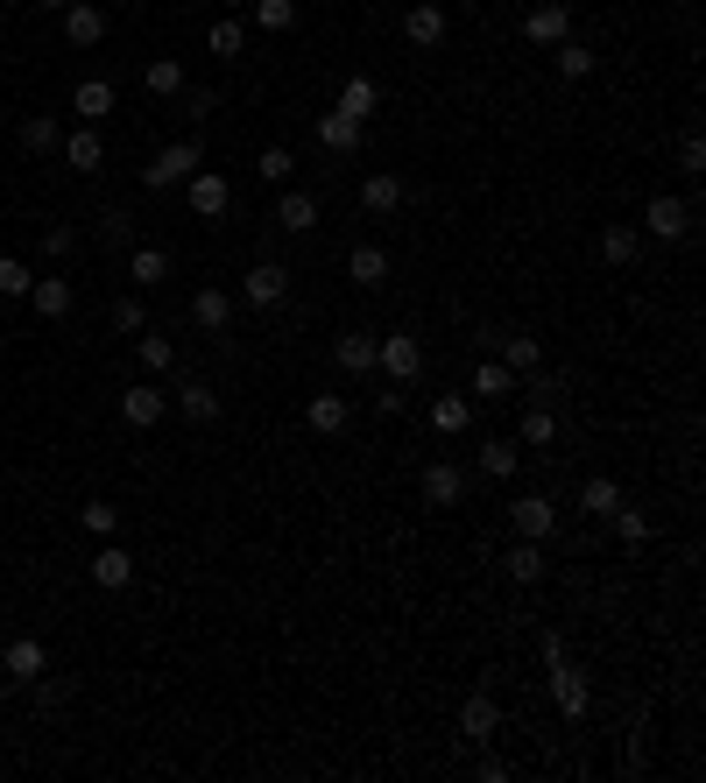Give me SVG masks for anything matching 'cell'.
<instances>
[{
  "instance_id": "cell-1",
  "label": "cell",
  "mask_w": 706,
  "mask_h": 783,
  "mask_svg": "<svg viewBox=\"0 0 706 783\" xmlns=\"http://www.w3.org/2000/svg\"><path fill=\"white\" fill-rule=\"evenodd\" d=\"M374 374H388L396 388H410L424 374V339L417 333H382L374 339Z\"/></svg>"
},
{
  "instance_id": "cell-2",
  "label": "cell",
  "mask_w": 706,
  "mask_h": 783,
  "mask_svg": "<svg viewBox=\"0 0 706 783\" xmlns=\"http://www.w3.org/2000/svg\"><path fill=\"white\" fill-rule=\"evenodd\" d=\"M191 170H199V142H170V148H156V156H148L142 184H148V191H170V184H184Z\"/></svg>"
},
{
  "instance_id": "cell-3",
  "label": "cell",
  "mask_w": 706,
  "mask_h": 783,
  "mask_svg": "<svg viewBox=\"0 0 706 783\" xmlns=\"http://www.w3.org/2000/svg\"><path fill=\"white\" fill-rule=\"evenodd\" d=\"M184 198H191V213H199V219H227L234 213V184L219 170H191L184 177Z\"/></svg>"
},
{
  "instance_id": "cell-4",
  "label": "cell",
  "mask_w": 706,
  "mask_h": 783,
  "mask_svg": "<svg viewBox=\"0 0 706 783\" xmlns=\"http://www.w3.org/2000/svg\"><path fill=\"white\" fill-rule=\"evenodd\" d=\"M508 522H516V537H537V544H551V530H559V508H551V494H516V502H508Z\"/></svg>"
},
{
  "instance_id": "cell-5",
  "label": "cell",
  "mask_w": 706,
  "mask_h": 783,
  "mask_svg": "<svg viewBox=\"0 0 706 783\" xmlns=\"http://www.w3.org/2000/svg\"><path fill=\"white\" fill-rule=\"evenodd\" d=\"M240 297H248L254 311L283 304V297H290V268H283V262H254L248 276H240Z\"/></svg>"
},
{
  "instance_id": "cell-6",
  "label": "cell",
  "mask_w": 706,
  "mask_h": 783,
  "mask_svg": "<svg viewBox=\"0 0 706 783\" xmlns=\"http://www.w3.org/2000/svg\"><path fill=\"white\" fill-rule=\"evenodd\" d=\"M445 28H453V22H445V8H439V0H417V8L403 14V43H410V50H439V43H445Z\"/></svg>"
},
{
  "instance_id": "cell-7",
  "label": "cell",
  "mask_w": 706,
  "mask_h": 783,
  "mask_svg": "<svg viewBox=\"0 0 706 783\" xmlns=\"http://www.w3.org/2000/svg\"><path fill=\"white\" fill-rule=\"evenodd\" d=\"M643 226H650L657 240H685V233H693V205H685V198H665V191H657V198L643 205Z\"/></svg>"
},
{
  "instance_id": "cell-8",
  "label": "cell",
  "mask_w": 706,
  "mask_h": 783,
  "mask_svg": "<svg viewBox=\"0 0 706 783\" xmlns=\"http://www.w3.org/2000/svg\"><path fill=\"white\" fill-rule=\"evenodd\" d=\"M523 36H530L537 50H559V43L573 36V8H559V0H551V8H530L523 14Z\"/></svg>"
},
{
  "instance_id": "cell-9",
  "label": "cell",
  "mask_w": 706,
  "mask_h": 783,
  "mask_svg": "<svg viewBox=\"0 0 706 783\" xmlns=\"http://www.w3.org/2000/svg\"><path fill=\"white\" fill-rule=\"evenodd\" d=\"M502 571H508V579H516V586H537V579H545V571H551V551L537 544V537H516V544L502 551Z\"/></svg>"
},
{
  "instance_id": "cell-10",
  "label": "cell",
  "mask_w": 706,
  "mask_h": 783,
  "mask_svg": "<svg viewBox=\"0 0 706 783\" xmlns=\"http://www.w3.org/2000/svg\"><path fill=\"white\" fill-rule=\"evenodd\" d=\"M99 36H107V8H99V0H71L64 8V43L71 50H93Z\"/></svg>"
},
{
  "instance_id": "cell-11",
  "label": "cell",
  "mask_w": 706,
  "mask_h": 783,
  "mask_svg": "<svg viewBox=\"0 0 706 783\" xmlns=\"http://www.w3.org/2000/svg\"><path fill=\"white\" fill-rule=\"evenodd\" d=\"M494 727H502V706H494V691H474V699L459 706V734H467L474 748H488Z\"/></svg>"
},
{
  "instance_id": "cell-12",
  "label": "cell",
  "mask_w": 706,
  "mask_h": 783,
  "mask_svg": "<svg viewBox=\"0 0 706 783\" xmlns=\"http://www.w3.org/2000/svg\"><path fill=\"white\" fill-rule=\"evenodd\" d=\"M28 304H36V318H43V325H57V318H71L79 290H71L64 276H43V282H28Z\"/></svg>"
},
{
  "instance_id": "cell-13",
  "label": "cell",
  "mask_w": 706,
  "mask_h": 783,
  "mask_svg": "<svg viewBox=\"0 0 706 783\" xmlns=\"http://www.w3.org/2000/svg\"><path fill=\"white\" fill-rule=\"evenodd\" d=\"M551 699H559L565 720H587V677L565 664V656H551Z\"/></svg>"
},
{
  "instance_id": "cell-14",
  "label": "cell",
  "mask_w": 706,
  "mask_h": 783,
  "mask_svg": "<svg viewBox=\"0 0 706 783\" xmlns=\"http://www.w3.org/2000/svg\"><path fill=\"white\" fill-rule=\"evenodd\" d=\"M0 671L22 677V685H36V677L50 671V650H43L36 636H14V642H8V656H0Z\"/></svg>"
},
{
  "instance_id": "cell-15",
  "label": "cell",
  "mask_w": 706,
  "mask_h": 783,
  "mask_svg": "<svg viewBox=\"0 0 706 783\" xmlns=\"http://www.w3.org/2000/svg\"><path fill=\"white\" fill-rule=\"evenodd\" d=\"M163 410H170V396H163L156 382H142V388H128L120 396V417H128L134 431H148V424H163Z\"/></svg>"
},
{
  "instance_id": "cell-16",
  "label": "cell",
  "mask_w": 706,
  "mask_h": 783,
  "mask_svg": "<svg viewBox=\"0 0 706 783\" xmlns=\"http://www.w3.org/2000/svg\"><path fill=\"white\" fill-rule=\"evenodd\" d=\"M304 424L319 431V438H339V431L354 424V410H347V396H311L304 402Z\"/></svg>"
},
{
  "instance_id": "cell-17",
  "label": "cell",
  "mask_w": 706,
  "mask_h": 783,
  "mask_svg": "<svg viewBox=\"0 0 706 783\" xmlns=\"http://www.w3.org/2000/svg\"><path fill=\"white\" fill-rule=\"evenodd\" d=\"M459 494H467V473H459V466H424V502L431 508H459Z\"/></svg>"
},
{
  "instance_id": "cell-18",
  "label": "cell",
  "mask_w": 706,
  "mask_h": 783,
  "mask_svg": "<svg viewBox=\"0 0 706 783\" xmlns=\"http://www.w3.org/2000/svg\"><path fill=\"white\" fill-rule=\"evenodd\" d=\"M347 276L360 282V290H382V282H388V248H374V240H360V248L347 254Z\"/></svg>"
},
{
  "instance_id": "cell-19",
  "label": "cell",
  "mask_w": 706,
  "mask_h": 783,
  "mask_svg": "<svg viewBox=\"0 0 706 783\" xmlns=\"http://www.w3.org/2000/svg\"><path fill=\"white\" fill-rule=\"evenodd\" d=\"M494 360L516 368V374H537V368H545V346H537L530 333H502V339H494Z\"/></svg>"
},
{
  "instance_id": "cell-20",
  "label": "cell",
  "mask_w": 706,
  "mask_h": 783,
  "mask_svg": "<svg viewBox=\"0 0 706 783\" xmlns=\"http://www.w3.org/2000/svg\"><path fill=\"white\" fill-rule=\"evenodd\" d=\"M311 134H319L325 156H354V148H360V120H347V113H319V128H311Z\"/></svg>"
},
{
  "instance_id": "cell-21",
  "label": "cell",
  "mask_w": 706,
  "mask_h": 783,
  "mask_svg": "<svg viewBox=\"0 0 706 783\" xmlns=\"http://www.w3.org/2000/svg\"><path fill=\"white\" fill-rule=\"evenodd\" d=\"M374 107H382V85H374V79H347V85H339V107H333V113H347V120L368 128Z\"/></svg>"
},
{
  "instance_id": "cell-22",
  "label": "cell",
  "mask_w": 706,
  "mask_h": 783,
  "mask_svg": "<svg viewBox=\"0 0 706 783\" xmlns=\"http://www.w3.org/2000/svg\"><path fill=\"white\" fill-rule=\"evenodd\" d=\"M467 424H474V396H439L431 402V431H439V438H467Z\"/></svg>"
},
{
  "instance_id": "cell-23",
  "label": "cell",
  "mask_w": 706,
  "mask_h": 783,
  "mask_svg": "<svg viewBox=\"0 0 706 783\" xmlns=\"http://www.w3.org/2000/svg\"><path fill=\"white\" fill-rule=\"evenodd\" d=\"M276 226L283 233H311V226H319V198H311V191H283L276 198Z\"/></svg>"
},
{
  "instance_id": "cell-24",
  "label": "cell",
  "mask_w": 706,
  "mask_h": 783,
  "mask_svg": "<svg viewBox=\"0 0 706 783\" xmlns=\"http://www.w3.org/2000/svg\"><path fill=\"white\" fill-rule=\"evenodd\" d=\"M64 162H71V170H107V142H99L93 120H85V128L64 142Z\"/></svg>"
},
{
  "instance_id": "cell-25",
  "label": "cell",
  "mask_w": 706,
  "mask_h": 783,
  "mask_svg": "<svg viewBox=\"0 0 706 783\" xmlns=\"http://www.w3.org/2000/svg\"><path fill=\"white\" fill-rule=\"evenodd\" d=\"M191 318H199L205 333L219 339V333L234 325V297H227V290H199V297H191Z\"/></svg>"
},
{
  "instance_id": "cell-26",
  "label": "cell",
  "mask_w": 706,
  "mask_h": 783,
  "mask_svg": "<svg viewBox=\"0 0 706 783\" xmlns=\"http://www.w3.org/2000/svg\"><path fill=\"white\" fill-rule=\"evenodd\" d=\"M134 579V558L120 544H99V558H93V586H107V593H120V586Z\"/></svg>"
},
{
  "instance_id": "cell-27",
  "label": "cell",
  "mask_w": 706,
  "mask_h": 783,
  "mask_svg": "<svg viewBox=\"0 0 706 783\" xmlns=\"http://www.w3.org/2000/svg\"><path fill=\"white\" fill-rule=\"evenodd\" d=\"M516 466H523V451L508 445V438H488V445L474 451V473H488V480H508Z\"/></svg>"
},
{
  "instance_id": "cell-28",
  "label": "cell",
  "mask_w": 706,
  "mask_h": 783,
  "mask_svg": "<svg viewBox=\"0 0 706 783\" xmlns=\"http://www.w3.org/2000/svg\"><path fill=\"white\" fill-rule=\"evenodd\" d=\"M71 113H79V120H93V128H99V120L113 113V85H107V79H85L79 93H71Z\"/></svg>"
},
{
  "instance_id": "cell-29",
  "label": "cell",
  "mask_w": 706,
  "mask_h": 783,
  "mask_svg": "<svg viewBox=\"0 0 706 783\" xmlns=\"http://www.w3.org/2000/svg\"><path fill=\"white\" fill-rule=\"evenodd\" d=\"M516 382H523V374H516V368H502L494 353L474 368V396H488V402H494V396H516Z\"/></svg>"
},
{
  "instance_id": "cell-30",
  "label": "cell",
  "mask_w": 706,
  "mask_h": 783,
  "mask_svg": "<svg viewBox=\"0 0 706 783\" xmlns=\"http://www.w3.org/2000/svg\"><path fill=\"white\" fill-rule=\"evenodd\" d=\"M142 85H148V99H184V64H177V57H156V64L142 71Z\"/></svg>"
},
{
  "instance_id": "cell-31",
  "label": "cell",
  "mask_w": 706,
  "mask_h": 783,
  "mask_svg": "<svg viewBox=\"0 0 706 783\" xmlns=\"http://www.w3.org/2000/svg\"><path fill=\"white\" fill-rule=\"evenodd\" d=\"M360 205H368V213H396V205H403V177L396 170H374L368 184H360Z\"/></svg>"
},
{
  "instance_id": "cell-32",
  "label": "cell",
  "mask_w": 706,
  "mask_h": 783,
  "mask_svg": "<svg viewBox=\"0 0 706 783\" xmlns=\"http://www.w3.org/2000/svg\"><path fill=\"white\" fill-rule=\"evenodd\" d=\"M333 360H339L347 374H374V333H339Z\"/></svg>"
},
{
  "instance_id": "cell-33",
  "label": "cell",
  "mask_w": 706,
  "mask_h": 783,
  "mask_svg": "<svg viewBox=\"0 0 706 783\" xmlns=\"http://www.w3.org/2000/svg\"><path fill=\"white\" fill-rule=\"evenodd\" d=\"M177 410H184L191 424H213V417H219V396H213V382H184V388H177Z\"/></svg>"
},
{
  "instance_id": "cell-34",
  "label": "cell",
  "mask_w": 706,
  "mask_h": 783,
  "mask_svg": "<svg viewBox=\"0 0 706 783\" xmlns=\"http://www.w3.org/2000/svg\"><path fill=\"white\" fill-rule=\"evenodd\" d=\"M579 508H587V516H600V522H608V516H614V508H622V487H614V480H608V473H594V480H587V487H579Z\"/></svg>"
},
{
  "instance_id": "cell-35",
  "label": "cell",
  "mask_w": 706,
  "mask_h": 783,
  "mask_svg": "<svg viewBox=\"0 0 706 783\" xmlns=\"http://www.w3.org/2000/svg\"><path fill=\"white\" fill-rule=\"evenodd\" d=\"M551 64H559V79H594V64H600V57L587 50V43H573V36H565L559 50H551Z\"/></svg>"
},
{
  "instance_id": "cell-36",
  "label": "cell",
  "mask_w": 706,
  "mask_h": 783,
  "mask_svg": "<svg viewBox=\"0 0 706 783\" xmlns=\"http://www.w3.org/2000/svg\"><path fill=\"white\" fill-rule=\"evenodd\" d=\"M134 360H142L148 374H170L177 368V346L163 339V333H142V339H134Z\"/></svg>"
},
{
  "instance_id": "cell-37",
  "label": "cell",
  "mask_w": 706,
  "mask_h": 783,
  "mask_svg": "<svg viewBox=\"0 0 706 783\" xmlns=\"http://www.w3.org/2000/svg\"><path fill=\"white\" fill-rule=\"evenodd\" d=\"M600 262H608V268L636 262V226H608V233H600Z\"/></svg>"
},
{
  "instance_id": "cell-38",
  "label": "cell",
  "mask_w": 706,
  "mask_h": 783,
  "mask_svg": "<svg viewBox=\"0 0 706 783\" xmlns=\"http://www.w3.org/2000/svg\"><path fill=\"white\" fill-rule=\"evenodd\" d=\"M57 142H64V134H57L50 113H28V120H22V148H28V156H50Z\"/></svg>"
},
{
  "instance_id": "cell-39",
  "label": "cell",
  "mask_w": 706,
  "mask_h": 783,
  "mask_svg": "<svg viewBox=\"0 0 706 783\" xmlns=\"http://www.w3.org/2000/svg\"><path fill=\"white\" fill-rule=\"evenodd\" d=\"M559 438V417H551V402H530L523 410V445H551Z\"/></svg>"
},
{
  "instance_id": "cell-40",
  "label": "cell",
  "mask_w": 706,
  "mask_h": 783,
  "mask_svg": "<svg viewBox=\"0 0 706 783\" xmlns=\"http://www.w3.org/2000/svg\"><path fill=\"white\" fill-rule=\"evenodd\" d=\"M254 28H268V36L297 28V0H254Z\"/></svg>"
},
{
  "instance_id": "cell-41",
  "label": "cell",
  "mask_w": 706,
  "mask_h": 783,
  "mask_svg": "<svg viewBox=\"0 0 706 783\" xmlns=\"http://www.w3.org/2000/svg\"><path fill=\"white\" fill-rule=\"evenodd\" d=\"M128 276L134 282H163V276H170V254H163V248H134L128 254Z\"/></svg>"
},
{
  "instance_id": "cell-42",
  "label": "cell",
  "mask_w": 706,
  "mask_h": 783,
  "mask_svg": "<svg viewBox=\"0 0 706 783\" xmlns=\"http://www.w3.org/2000/svg\"><path fill=\"white\" fill-rule=\"evenodd\" d=\"M254 170H262V184H290V177H297V156H290V148H262V162H254Z\"/></svg>"
},
{
  "instance_id": "cell-43",
  "label": "cell",
  "mask_w": 706,
  "mask_h": 783,
  "mask_svg": "<svg viewBox=\"0 0 706 783\" xmlns=\"http://www.w3.org/2000/svg\"><path fill=\"white\" fill-rule=\"evenodd\" d=\"M28 262H14V254H0V297H28Z\"/></svg>"
},
{
  "instance_id": "cell-44",
  "label": "cell",
  "mask_w": 706,
  "mask_h": 783,
  "mask_svg": "<svg viewBox=\"0 0 706 783\" xmlns=\"http://www.w3.org/2000/svg\"><path fill=\"white\" fill-rule=\"evenodd\" d=\"M614 530H622V544H650V516H636V508H614Z\"/></svg>"
},
{
  "instance_id": "cell-45",
  "label": "cell",
  "mask_w": 706,
  "mask_h": 783,
  "mask_svg": "<svg viewBox=\"0 0 706 783\" xmlns=\"http://www.w3.org/2000/svg\"><path fill=\"white\" fill-rule=\"evenodd\" d=\"M79 522H85V530H93V537H99V544H107V537H113V522H120V516H113V508H107V502H85V508H79Z\"/></svg>"
},
{
  "instance_id": "cell-46",
  "label": "cell",
  "mask_w": 706,
  "mask_h": 783,
  "mask_svg": "<svg viewBox=\"0 0 706 783\" xmlns=\"http://www.w3.org/2000/svg\"><path fill=\"white\" fill-rule=\"evenodd\" d=\"M71 248H79V226H50V233H43V254H50V262H64Z\"/></svg>"
},
{
  "instance_id": "cell-47",
  "label": "cell",
  "mask_w": 706,
  "mask_h": 783,
  "mask_svg": "<svg viewBox=\"0 0 706 783\" xmlns=\"http://www.w3.org/2000/svg\"><path fill=\"white\" fill-rule=\"evenodd\" d=\"M142 297H120V304H113V333H142Z\"/></svg>"
},
{
  "instance_id": "cell-48",
  "label": "cell",
  "mask_w": 706,
  "mask_h": 783,
  "mask_svg": "<svg viewBox=\"0 0 706 783\" xmlns=\"http://www.w3.org/2000/svg\"><path fill=\"white\" fill-rule=\"evenodd\" d=\"M240 22H213V57H240Z\"/></svg>"
},
{
  "instance_id": "cell-49",
  "label": "cell",
  "mask_w": 706,
  "mask_h": 783,
  "mask_svg": "<svg viewBox=\"0 0 706 783\" xmlns=\"http://www.w3.org/2000/svg\"><path fill=\"white\" fill-rule=\"evenodd\" d=\"M99 240H113V248H120V240H134V219H128V213H120V205H113V213L99 219Z\"/></svg>"
},
{
  "instance_id": "cell-50",
  "label": "cell",
  "mask_w": 706,
  "mask_h": 783,
  "mask_svg": "<svg viewBox=\"0 0 706 783\" xmlns=\"http://www.w3.org/2000/svg\"><path fill=\"white\" fill-rule=\"evenodd\" d=\"M679 170H706V142H699V134H685V142H679Z\"/></svg>"
},
{
  "instance_id": "cell-51",
  "label": "cell",
  "mask_w": 706,
  "mask_h": 783,
  "mask_svg": "<svg viewBox=\"0 0 706 783\" xmlns=\"http://www.w3.org/2000/svg\"><path fill=\"white\" fill-rule=\"evenodd\" d=\"M43 8H71V0H43Z\"/></svg>"
},
{
  "instance_id": "cell-52",
  "label": "cell",
  "mask_w": 706,
  "mask_h": 783,
  "mask_svg": "<svg viewBox=\"0 0 706 783\" xmlns=\"http://www.w3.org/2000/svg\"><path fill=\"white\" fill-rule=\"evenodd\" d=\"M0 691H8V671H0Z\"/></svg>"
}]
</instances>
